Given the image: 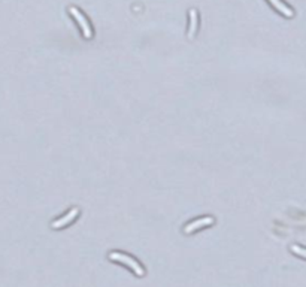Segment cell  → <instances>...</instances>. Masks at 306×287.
<instances>
[{"label":"cell","instance_id":"8992f818","mask_svg":"<svg viewBox=\"0 0 306 287\" xmlns=\"http://www.w3.org/2000/svg\"><path fill=\"white\" fill-rule=\"evenodd\" d=\"M190 17H191V24H190V32H188V36L193 38L194 32H196V27H197V14L194 9L190 11Z\"/></svg>","mask_w":306,"mask_h":287},{"label":"cell","instance_id":"7a4b0ae2","mask_svg":"<svg viewBox=\"0 0 306 287\" xmlns=\"http://www.w3.org/2000/svg\"><path fill=\"white\" fill-rule=\"evenodd\" d=\"M69 12L72 14V17L78 21V24H79V27H81V30L84 32V36L88 39V38H91V28H90V25H88V23H87V20H85V17L76 9V8H71L69 9Z\"/></svg>","mask_w":306,"mask_h":287},{"label":"cell","instance_id":"52a82bcc","mask_svg":"<svg viewBox=\"0 0 306 287\" xmlns=\"http://www.w3.org/2000/svg\"><path fill=\"white\" fill-rule=\"evenodd\" d=\"M291 251H293L294 254H297V256H300V257H305V259H306V248H303V247H300V245H291Z\"/></svg>","mask_w":306,"mask_h":287},{"label":"cell","instance_id":"277c9868","mask_svg":"<svg viewBox=\"0 0 306 287\" xmlns=\"http://www.w3.org/2000/svg\"><path fill=\"white\" fill-rule=\"evenodd\" d=\"M78 208H73L69 214H66L63 218H60V220H55L51 226L54 227V229H60V227H63V226H66L68 223H71L72 220H75V217L78 215Z\"/></svg>","mask_w":306,"mask_h":287},{"label":"cell","instance_id":"6da1fadb","mask_svg":"<svg viewBox=\"0 0 306 287\" xmlns=\"http://www.w3.org/2000/svg\"><path fill=\"white\" fill-rule=\"evenodd\" d=\"M109 259H111V261L121 262L122 265L129 266L130 269H133V272H135L136 275H143V274H145L143 268L133 259V257H130V256H126V254H121V253H115V251H114V253L109 254Z\"/></svg>","mask_w":306,"mask_h":287},{"label":"cell","instance_id":"5b68a950","mask_svg":"<svg viewBox=\"0 0 306 287\" xmlns=\"http://www.w3.org/2000/svg\"><path fill=\"white\" fill-rule=\"evenodd\" d=\"M269 2H270V5H272L275 9H278V12H281L282 15H285V17H288V18H291V17L294 15L293 9L288 8L285 3H282L281 0H269Z\"/></svg>","mask_w":306,"mask_h":287},{"label":"cell","instance_id":"3957f363","mask_svg":"<svg viewBox=\"0 0 306 287\" xmlns=\"http://www.w3.org/2000/svg\"><path fill=\"white\" fill-rule=\"evenodd\" d=\"M212 223H213V220H212L211 217L199 218V220H196V221H193V223L187 224V226H186V229H184V232H186V234H191V232L197 231L199 227H202V226H208V224H212Z\"/></svg>","mask_w":306,"mask_h":287}]
</instances>
